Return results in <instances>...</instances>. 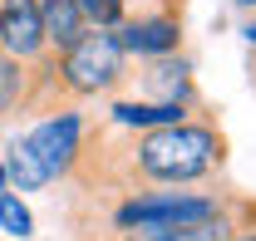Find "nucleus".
Instances as JSON below:
<instances>
[{
  "label": "nucleus",
  "instance_id": "nucleus-17",
  "mask_svg": "<svg viewBox=\"0 0 256 241\" xmlns=\"http://www.w3.org/2000/svg\"><path fill=\"white\" fill-rule=\"evenodd\" d=\"M0 187H10V182H5V162H0Z\"/></svg>",
  "mask_w": 256,
  "mask_h": 241
},
{
  "label": "nucleus",
  "instance_id": "nucleus-7",
  "mask_svg": "<svg viewBox=\"0 0 256 241\" xmlns=\"http://www.w3.org/2000/svg\"><path fill=\"white\" fill-rule=\"evenodd\" d=\"M0 50L15 54V60H25V64H40L50 54L34 0H0Z\"/></svg>",
  "mask_w": 256,
  "mask_h": 241
},
{
  "label": "nucleus",
  "instance_id": "nucleus-3",
  "mask_svg": "<svg viewBox=\"0 0 256 241\" xmlns=\"http://www.w3.org/2000/svg\"><path fill=\"white\" fill-rule=\"evenodd\" d=\"M182 10L188 0H153L148 10H128L114 25L118 44L128 50V60H153V54H178L182 50Z\"/></svg>",
  "mask_w": 256,
  "mask_h": 241
},
{
  "label": "nucleus",
  "instance_id": "nucleus-1",
  "mask_svg": "<svg viewBox=\"0 0 256 241\" xmlns=\"http://www.w3.org/2000/svg\"><path fill=\"white\" fill-rule=\"evenodd\" d=\"M226 172V133L207 108L182 123L162 128H118L89 123L84 152L69 182L84 197H128V192H158V187H197L222 182Z\"/></svg>",
  "mask_w": 256,
  "mask_h": 241
},
{
  "label": "nucleus",
  "instance_id": "nucleus-12",
  "mask_svg": "<svg viewBox=\"0 0 256 241\" xmlns=\"http://www.w3.org/2000/svg\"><path fill=\"white\" fill-rule=\"evenodd\" d=\"M0 232H10V236H34V216H30V207L10 192V187H0Z\"/></svg>",
  "mask_w": 256,
  "mask_h": 241
},
{
  "label": "nucleus",
  "instance_id": "nucleus-5",
  "mask_svg": "<svg viewBox=\"0 0 256 241\" xmlns=\"http://www.w3.org/2000/svg\"><path fill=\"white\" fill-rule=\"evenodd\" d=\"M252 222H256V202L236 197V207L226 216H212V222H192V226H108L98 241H226L232 232H242Z\"/></svg>",
  "mask_w": 256,
  "mask_h": 241
},
{
  "label": "nucleus",
  "instance_id": "nucleus-2",
  "mask_svg": "<svg viewBox=\"0 0 256 241\" xmlns=\"http://www.w3.org/2000/svg\"><path fill=\"white\" fill-rule=\"evenodd\" d=\"M133 79V60L118 44L114 30H84L60 54H44L34 64V104L30 114H54L69 104H89V98H114Z\"/></svg>",
  "mask_w": 256,
  "mask_h": 241
},
{
  "label": "nucleus",
  "instance_id": "nucleus-15",
  "mask_svg": "<svg viewBox=\"0 0 256 241\" xmlns=\"http://www.w3.org/2000/svg\"><path fill=\"white\" fill-rule=\"evenodd\" d=\"M242 34H246V44L256 50V5H252V20H246V30H242Z\"/></svg>",
  "mask_w": 256,
  "mask_h": 241
},
{
  "label": "nucleus",
  "instance_id": "nucleus-9",
  "mask_svg": "<svg viewBox=\"0 0 256 241\" xmlns=\"http://www.w3.org/2000/svg\"><path fill=\"white\" fill-rule=\"evenodd\" d=\"M34 5H40V30H44L50 54H60V50H69L74 40H84L89 20L74 10V0H34Z\"/></svg>",
  "mask_w": 256,
  "mask_h": 241
},
{
  "label": "nucleus",
  "instance_id": "nucleus-18",
  "mask_svg": "<svg viewBox=\"0 0 256 241\" xmlns=\"http://www.w3.org/2000/svg\"><path fill=\"white\" fill-rule=\"evenodd\" d=\"M236 5H242V10H252V5H256V0H236Z\"/></svg>",
  "mask_w": 256,
  "mask_h": 241
},
{
  "label": "nucleus",
  "instance_id": "nucleus-4",
  "mask_svg": "<svg viewBox=\"0 0 256 241\" xmlns=\"http://www.w3.org/2000/svg\"><path fill=\"white\" fill-rule=\"evenodd\" d=\"M84 133H89V118L79 114V104L44 114V118L34 123L30 133H25V143H30L34 158L44 162L50 182H69L74 162H79V152H84Z\"/></svg>",
  "mask_w": 256,
  "mask_h": 241
},
{
  "label": "nucleus",
  "instance_id": "nucleus-6",
  "mask_svg": "<svg viewBox=\"0 0 256 241\" xmlns=\"http://www.w3.org/2000/svg\"><path fill=\"white\" fill-rule=\"evenodd\" d=\"M143 64V94L158 98V104H188V108H202V94H197V79H192V64L178 54H153V60H138Z\"/></svg>",
  "mask_w": 256,
  "mask_h": 241
},
{
  "label": "nucleus",
  "instance_id": "nucleus-14",
  "mask_svg": "<svg viewBox=\"0 0 256 241\" xmlns=\"http://www.w3.org/2000/svg\"><path fill=\"white\" fill-rule=\"evenodd\" d=\"M226 241H256V222H252V226H242V232H232Z\"/></svg>",
  "mask_w": 256,
  "mask_h": 241
},
{
  "label": "nucleus",
  "instance_id": "nucleus-13",
  "mask_svg": "<svg viewBox=\"0 0 256 241\" xmlns=\"http://www.w3.org/2000/svg\"><path fill=\"white\" fill-rule=\"evenodd\" d=\"M74 10L89 20V30H114L128 15V0H74Z\"/></svg>",
  "mask_w": 256,
  "mask_h": 241
},
{
  "label": "nucleus",
  "instance_id": "nucleus-16",
  "mask_svg": "<svg viewBox=\"0 0 256 241\" xmlns=\"http://www.w3.org/2000/svg\"><path fill=\"white\" fill-rule=\"evenodd\" d=\"M246 69H252V89H256V50H252V64H246Z\"/></svg>",
  "mask_w": 256,
  "mask_h": 241
},
{
  "label": "nucleus",
  "instance_id": "nucleus-11",
  "mask_svg": "<svg viewBox=\"0 0 256 241\" xmlns=\"http://www.w3.org/2000/svg\"><path fill=\"white\" fill-rule=\"evenodd\" d=\"M0 162H5V182L20 187V192H40V187H50V172H44V162L34 158V148L25 143V138H10Z\"/></svg>",
  "mask_w": 256,
  "mask_h": 241
},
{
  "label": "nucleus",
  "instance_id": "nucleus-10",
  "mask_svg": "<svg viewBox=\"0 0 256 241\" xmlns=\"http://www.w3.org/2000/svg\"><path fill=\"white\" fill-rule=\"evenodd\" d=\"M30 104H34V64L0 50V118L30 114Z\"/></svg>",
  "mask_w": 256,
  "mask_h": 241
},
{
  "label": "nucleus",
  "instance_id": "nucleus-8",
  "mask_svg": "<svg viewBox=\"0 0 256 241\" xmlns=\"http://www.w3.org/2000/svg\"><path fill=\"white\" fill-rule=\"evenodd\" d=\"M207 108V104H202ZM202 108H188V104H158V98H108L104 118L118 123V128H162V123H182Z\"/></svg>",
  "mask_w": 256,
  "mask_h": 241
}]
</instances>
